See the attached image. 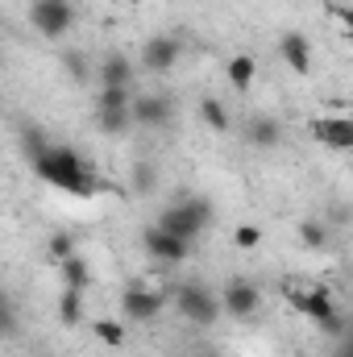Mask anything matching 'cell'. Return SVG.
<instances>
[{
	"instance_id": "1",
	"label": "cell",
	"mask_w": 353,
	"mask_h": 357,
	"mask_svg": "<svg viewBox=\"0 0 353 357\" xmlns=\"http://www.w3.org/2000/svg\"><path fill=\"white\" fill-rule=\"evenodd\" d=\"M33 175L67 195H91L96 183H91V171L84 167V158L67 146H50L42 158H33Z\"/></svg>"
},
{
	"instance_id": "2",
	"label": "cell",
	"mask_w": 353,
	"mask_h": 357,
	"mask_svg": "<svg viewBox=\"0 0 353 357\" xmlns=\"http://www.w3.org/2000/svg\"><path fill=\"white\" fill-rule=\"evenodd\" d=\"M287 303L299 312V316H308L316 328H324L333 341H341L345 337V316H341V307H337V299H333V291L329 287H316V291H287Z\"/></svg>"
},
{
	"instance_id": "3",
	"label": "cell",
	"mask_w": 353,
	"mask_h": 357,
	"mask_svg": "<svg viewBox=\"0 0 353 357\" xmlns=\"http://www.w3.org/2000/svg\"><path fill=\"white\" fill-rule=\"evenodd\" d=\"M171 303H175V316L183 324H191V328H212L225 316V303L204 282H179L171 291Z\"/></svg>"
},
{
	"instance_id": "4",
	"label": "cell",
	"mask_w": 353,
	"mask_h": 357,
	"mask_svg": "<svg viewBox=\"0 0 353 357\" xmlns=\"http://www.w3.org/2000/svg\"><path fill=\"white\" fill-rule=\"evenodd\" d=\"M208 220H212V204L200 199V195H183L175 204H167V212L158 216V225H163L167 233L183 237V241H195V237L208 229Z\"/></svg>"
},
{
	"instance_id": "5",
	"label": "cell",
	"mask_w": 353,
	"mask_h": 357,
	"mask_svg": "<svg viewBox=\"0 0 353 357\" xmlns=\"http://www.w3.org/2000/svg\"><path fill=\"white\" fill-rule=\"evenodd\" d=\"M29 21H33V29H38L46 42H59V38H67L71 25H75V4H71V0H33V4H29Z\"/></svg>"
},
{
	"instance_id": "6",
	"label": "cell",
	"mask_w": 353,
	"mask_h": 357,
	"mask_svg": "<svg viewBox=\"0 0 353 357\" xmlns=\"http://www.w3.org/2000/svg\"><path fill=\"white\" fill-rule=\"evenodd\" d=\"M167 291H150V287H129L125 295H121V316L125 320H133V324H150V320H158L163 312H167Z\"/></svg>"
},
{
	"instance_id": "7",
	"label": "cell",
	"mask_w": 353,
	"mask_h": 357,
	"mask_svg": "<svg viewBox=\"0 0 353 357\" xmlns=\"http://www.w3.org/2000/svg\"><path fill=\"white\" fill-rule=\"evenodd\" d=\"M220 303H225V316H233V320H254L258 307H262V291H258L254 282H246V278H229Z\"/></svg>"
},
{
	"instance_id": "8",
	"label": "cell",
	"mask_w": 353,
	"mask_h": 357,
	"mask_svg": "<svg viewBox=\"0 0 353 357\" xmlns=\"http://www.w3.org/2000/svg\"><path fill=\"white\" fill-rule=\"evenodd\" d=\"M142 245H146V254H150L154 262H167V266H175V262H183V258L191 254V241L167 233L163 225H150V229L142 233Z\"/></svg>"
},
{
	"instance_id": "9",
	"label": "cell",
	"mask_w": 353,
	"mask_h": 357,
	"mask_svg": "<svg viewBox=\"0 0 353 357\" xmlns=\"http://www.w3.org/2000/svg\"><path fill=\"white\" fill-rule=\"evenodd\" d=\"M171 116H175V100L163 91H146L133 100V125H142V129H163Z\"/></svg>"
},
{
	"instance_id": "10",
	"label": "cell",
	"mask_w": 353,
	"mask_h": 357,
	"mask_svg": "<svg viewBox=\"0 0 353 357\" xmlns=\"http://www.w3.org/2000/svg\"><path fill=\"white\" fill-rule=\"evenodd\" d=\"M312 137L324 146V150H353V116H316L312 121Z\"/></svg>"
},
{
	"instance_id": "11",
	"label": "cell",
	"mask_w": 353,
	"mask_h": 357,
	"mask_svg": "<svg viewBox=\"0 0 353 357\" xmlns=\"http://www.w3.org/2000/svg\"><path fill=\"white\" fill-rule=\"evenodd\" d=\"M179 50H183V46H179L175 38L158 33V38H150V42L142 46V67L154 71V75H167V71L179 63Z\"/></svg>"
},
{
	"instance_id": "12",
	"label": "cell",
	"mask_w": 353,
	"mask_h": 357,
	"mask_svg": "<svg viewBox=\"0 0 353 357\" xmlns=\"http://www.w3.org/2000/svg\"><path fill=\"white\" fill-rule=\"evenodd\" d=\"M278 54H283V63L303 79L308 71H312V42L303 38V33H295V29H287L283 38H278Z\"/></svg>"
},
{
	"instance_id": "13",
	"label": "cell",
	"mask_w": 353,
	"mask_h": 357,
	"mask_svg": "<svg viewBox=\"0 0 353 357\" xmlns=\"http://www.w3.org/2000/svg\"><path fill=\"white\" fill-rule=\"evenodd\" d=\"M96 79H100V88H133V59H129V54H121V50L104 54V59H100Z\"/></svg>"
},
{
	"instance_id": "14",
	"label": "cell",
	"mask_w": 353,
	"mask_h": 357,
	"mask_svg": "<svg viewBox=\"0 0 353 357\" xmlns=\"http://www.w3.org/2000/svg\"><path fill=\"white\" fill-rule=\"evenodd\" d=\"M246 142L258 146V150H274V146L283 142V125H278L274 116H254V121L246 125Z\"/></svg>"
},
{
	"instance_id": "15",
	"label": "cell",
	"mask_w": 353,
	"mask_h": 357,
	"mask_svg": "<svg viewBox=\"0 0 353 357\" xmlns=\"http://www.w3.org/2000/svg\"><path fill=\"white\" fill-rule=\"evenodd\" d=\"M133 88H100L96 91V112H133Z\"/></svg>"
},
{
	"instance_id": "16",
	"label": "cell",
	"mask_w": 353,
	"mask_h": 357,
	"mask_svg": "<svg viewBox=\"0 0 353 357\" xmlns=\"http://www.w3.org/2000/svg\"><path fill=\"white\" fill-rule=\"evenodd\" d=\"M254 79H258V63H254L250 54H233V59H229V84L237 91H250Z\"/></svg>"
},
{
	"instance_id": "17",
	"label": "cell",
	"mask_w": 353,
	"mask_h": 357,
	"mask_svg": "<svg viewBox=\"0 0 353 357\" xmlns=\"http://www.w3.org/2000/svg\"><path fill=\"white\" fill-rule=\"evenodd\" d=\"M59 274H63V287H71V291H88V282H91V270L80 254L67 258V262H59Z\"/></svg>"
},
{
	"instance_id": "18",
	"label": "cell",
	"mask_w": 353,
	"mask_h": 357,
	"mask_svg": "<svg viewBox=\"0 0 353 357\" xmlns=\"http://www.w3.org/2000/svg\"><path fill=\"white\" fill-rule=\"evenodd\" d=\"M200 121H204L208 129H216V133H229V125H233L229 112H225V104H220L216 96H204V100H200Z\"/></svg>"
},
{
	"instance_id": "19",
	"label": "cell",
	"mask_w": 353,
	"mask_h": 357,
	"mask_svg": "<svg viewBox=\"0 0 353 357\" xmlns=\"http://www.w3.org/2000/svg\"><path fill=\"white\" fill-rule=\"evenodd\" d=\"M129 187H133L137 195H154V191H158V167H154V162H133V167H129Z\"/></svg>"
},
{
	"instance_id": "20",
	"label": "cell",
	"mask_w": 353,
	"mask_h": 357,
	"mask_svg": "<svg viewBox=\"0 0 353 357\" xmlns=\"http://www.w3.org/2000/svg\"><path fill=\"white\" fill-rule=\"evenodd\" d=\"M299 245L312 250V254L324 250V245H329V225H324V220H312V216L299 220Z\"/></svg>"
},
{
	"instance_id": "21",
	"label": "cell",
	"mask_w": 353,
	"mask_h": 357,
	"mask_svg": "<svg viewBox=\"0 0 353 357\" xmlns=\"http://www.w3.org/2000/svg\"><path fill=\"white\" fill-rule=\"evenodd\" d=\"M59 320H63L67 328H75V324L84 320V291L63 287V299H59Z\"/></svg>"
},
{
	"instance_id": "22",
	"label": "cell",
	"mask_w": 353,
	"mask_h": 357,
	"mask_svg": "<svg viewBox=\"0 0 353 357\" xmlns=\"http://www.w3.org/2000/svg\"><path fill=\"white\" fill-rule=\"evenodd\" d=\"M129 125H133V112H96V129L104 137H121Z\"/></svg>"
},
{
	"instance_id": "23",
	"label": "cell",
	"mask_w": 353,
	"mask_h": 357,
	"mask_svg": "<svg viewBox=\"0 0 353 357\" xmlns=\"http://www.w3.org/2000/svg\"><path fill=\"white\" fill-rule=\"evenodd\" d=\"M96 337H100L108 349H121V345H125V324H121V320H96Z\"/></svg>"
},
{
	"instance_id": "24",
	"label": "cell",
	"mask_w": 353,
	"mask_h": 357,
	"mask_svg": "<svg viewBox=\"0 0 353 357\" xmlns=\"http://www.w3.org/2000/svg\"><path fill=\"white\" fill-rule=\"evenodd\" d=\"M233 245L246 250V254L258 250V245H262V229H258V225H237V229H233Z\"/></svg>"
},
{
	"instance_id": "25",
	"label": "cell",
	"mask_w": 353,
	"mask_h": 357,
	"mask_svg": "<svg viewBox=\"0 0 353 357\" xmlns=\"http://www.w3.org/2000/svg\"><path fill=\"white\" fill-rule=\"evenodd\" d=\"M50 258H54V262L75 258V237H71V233H54V237H50Z\"/></svg>"
},
{
	"instance_id": "26",
	"label": "cell",
	"mask_w": 353,
	"mask_h": 357,
	"mask_svg": "<svg viewBox=\"0 0 353 357\" xmlns=\"http://www.w3.org/2000/svg\"><path fill=\"white\" fill-rule=\"evenodd\" d=\"M63 67L71 71V79H75V84H88V79H91V71H88V63H84V54H75V50H67V54H63Z\"/></svg>"
},
{
	"instance_id": "27",
	"label": "cell",
	"mask_w": 353,
	"mask_h": 357,
	"mask_svg": "<svg viewBox=\"0 0 353 357\" xmlns=\"http://www.w3.org/2000/svg\"><path fill=\"white\" fill-rule=\"evenodd\" d=\"M329 13L345 25V33H350V42H353V4H329Z\"/></svg>"
},
{
	"instance_id": "28",
	"label": "cell",
	"mask_w": 353,
	"mask_h": 357,
	"mask_svg": "<svg viewBox=\"0 0 353 357\" xmlns=\"http://www.w3.org/2000/svg\"><path fill=\"white\" fill-rule=\"evenodd\" d=\"M333 357H353V328H345L341 341H333Z\"/></svg>"
}]
</instances>
